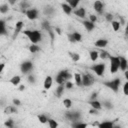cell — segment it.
<instances>
[{
    "instance_id": "obj_1",
    "label": "cell",
    "mask_w": 128,
    "mask_h": 128,
    "mask_svg": "<svg viewBox=\"0 0 128 128\" xmlns=\"http://www.w3.org/2000/svg\"><path fill=\"white\" fill-rule=\"evenodd\" d=\"M22 33L27 36L32 44H37L42 40V33L40 30H24Z\"/></svg>"
},
{
    "instance_id": "obj_2",
    "label": "cell",
    "mask_w": 128,
    "mask_h": 128,
    "mask_svg": "<svg viewBox=\"0 0 128 128\" xmlns=\"http://www.w3.org/2000/svg\"><path fill=\"white\" fill-rule=\"evenodd\" d=\"M121 83V79L119 77L112 79V80H108V81H103L102 84L104 86H106L107 88H109L110 90H112L114 93H118L119 91V86Z\"/></svg>"
},
{
    "instance_id": "obj_3",
    "label": "cell",
    "mask_w": 128,
    "mask_h": 128,
    "mask_svg": "<svg viewBox=\"0 0 128 128\" xmlns=\"http://www.w3.org/2000/svg\"><path fill=\"white\" fill-rule=\"evenodd\" d=\"M71 78H72V74L67 69H65L58 72V74L55 77V81L57 84H64L67 80H70Z\"/></svg>"
},
{
    "instance_id": "obj_4",
    "label": "cell",
    "mask_w": 128,
    "mask_h": 128,
    "mask_svg": "<svg viewBox=\"0 0 128 128\" xmlns=\"http://www.w3.org/2000/svg\"><path fill=\"white\" fill-rule=\"evenodd\" d=\"M89 70L93 71L97 76L99 77H102L104 75V72H105V69H106V64L105 63H98V64H93L91 66L88 67Z\"/></svg>"
},
{
    "instance_id": "obj_5",
    "label": "cell",
    "mask_w": 128,
    "mask_h": 128,
    "mask_svg": "<svg viewBox=\"0 0 128 128\" xmlns=\"http://www.w3.org/2000/svg\"><path fill=\"white\" fill-rule=\"evenodd\" d=\"M108 59L110 60V73L114 74V73H116L119 70V63H120L119 56H112V55H110Z\"/></svg>"
},
{
    "instance_id": "obj_6",
    "label": "cell",
    "mask_w": 128,
    "mask_h": 128,
    "mask_svg": "<svg viewBox=\"0 0 128 128\" xmlns=\"http://www.w3.org/2000/svg\"><path fill=\"white\" fill-rule=\"evenodd\" d=\"M20 70L22 72V74H28L29 72H31L33 70V62L30 60H26L24 62H22L20 64Z\"/></svg>"
},
{
    "instance_id": "obj_7",
    "label": "cell",
    "mask_w": 128,
    "mask_h": 128,
    "mask_svg": "<svg viewBox=\"0 0 128 128\" xmlns=\"http://www.w3.org/2000/svg\"><path fill=\"white\" fill-rule=\"evenodd\" d=\"M82 77V86L84 87H89L94 83V77L90 73H83L81 74Z\"/></svg>"
},
{
    "instance_id": "obj_8",
    "label": "cell",
    "mask_w": 128,
    "mask_h": 128,
    "mask_svg": "<svg viewBox=\"0 0 128 128\" xmlns=\"http://www.w3.org/2000/svg\"><path fill=\"white\" fill-rule=\"evenodd\" d=\"M41 26H42L43 29H45V30L48 32V34H49V36H50V38H51V42H53V41H54V37H55V32L53 31V29H52L50 23H49L47 20H44V21H42Z\"/></svg>"
},
{
    "instance_id": "obj_9",
    "label": "cell",
    "mask_w": 128,
    "mask_h": 128,
    "mask_svg": "<svg viewBox=\"0 0 128 128\" xmlns=\"http://www.w3.org/2000/svg\"><path fill=\"white\" fill-rule=\"evenodd\" d=\"M29 20H35L38 18V10L36 8H29L23 11Z\"/></svg>"
},
{
    "instance_id": "obj_10",
    "label": "cell",
    "mask_w": 128,
    "mask_h": 128,
    "mask_svg": "<svg viewBox=\"0 0 128 128\" xmlns=\"http://www.w3.org/2000/svg\"><path fill=\"white\" fill-rule=\"evenodd\" d=\"M65 118L68 120H73V121H79L81 118V113L79 111H67L65 113Z\"/></svg>"
},
{
    "instance_id": "obj_11",
    "label": "cell",
    "mask_w": 128,
    "mask_h": 128,
    "mask_svg": "<svg viewBox=\"0 0 128 128\" xmlns=\"http://www.w3.org/2000/svg\"><path fill=\"white\" fill-rule=\"evenodd\" d=\"M23 27H24L23 21H17V22H16V24H15V29H14V32H13V35H12V39H13V40L19 35L20 32H22Z\"/></svg>"
},
{
    "instance_id": "obj_12",
    "label": "cell",
    "mask_w": 128,
    "mask_h": 128,
    "mask_svg": "<svg viewBox=\"0 0 128 128\" xmlns=\"http://www.w3.org/2000/svg\"><path fill=\"white\" fill-rule=\"evenodd\" d=\"M104 6H103V3L100 1V0H96L95 2H94V4H93V8H94V10L96 11V13H98V14H102L103 13V8Z\"/></svg>"
},
{
    "instance_id": "obj_13",
    "label": "cell",
    "mask_w": 128,
    "mask_h": 128,
    "mask_svg": "<svg viewBox=\"0 0 128 128\" xmlns=\"http://www.w3.org/2000/svg\"><path fill=\"white\" fill-rule=\"evenodd\" d=\"M119 60H120V63H119V69L122 70L123 72L125 70H127L128 68V62H127V59L123 56H119Z\"/></svg>"
},
{
    "instance_id": "obj_14",
    "label": "cell",
    "mask_w": 128,
    "mask_h": 128,
    "mask_svg": "<svg viewBox=\"0 0 128 128\" xmlns=\"http://www.w3.org/2000/svg\"><path fill=\"white\" fill-rule=\"evenodd\" d=\"M72 12L74 13V15H75V16H77V17H79V18H82V19H84V18H85L86 10H85V8H83V7L77 8V9L73 10Z\"/></svg>"
},
{
    "instance_id": "obj_15",
    "label": "cell",
    "mask_w": 128,
    "mask_h": 128,
    "mask_svg": "<svg viewBox=\"0 0 128 128\" xmlns=\"http://www.w3.org/2000/svg\"><path fill=\"white\" fill-rule=\"evenodd\" d=\"M81 23H82V25L85 27V29H86L88 32L92 31V30L95 28V24H94L93 22L89 21V20H82Z\"/></svg>"
},
{
    "instance_id": "obj_16",
    "label": "cell",
    "mask_w": 128,
    "mask_h": 128,
    "mask_svg": "<svg viewBox=\"0 0 128 128\" xmlns=\"http://www.w3.org/2000/svg\"><path fill=\"white\" fill-rule=\"evenodd\" d=\"M88 104L92 108H94V109H97V110H101L102 109V103L100 101H98L97 99H95V100H89L88 101Z\"/></svg>"
},
{
    "instance_id": "obj_17",
    "label": "cell",
    "mask_w": 128,
    "mask_h": 128,
    "mask_svg": "<svg viewBox=\"0 0 128 128\" xmlns=\"http://www.w3.org/2000/svg\"><path fill=\"white\" fill-rule=\"evenodd\" d=\"M52 84H53V78H52L51 76H47V77L45 78V80H44L43 87H44L45 90H49V89L51 88Z\"/></svg>"
},
{
    "instance_id": "obj_18",
    "label": "cell",
    "mask_w": 128,
    "mask_h": 128,
    "mask_svg": "<svg viewBox=\"0 0 128 128\" xmlns=\"http://www.w3.org/2000/svg\"><path fill=\"white\" fill-rule=\"evenodd\" d=\"M94 45L96 47H99V48H105L107 45H108V40L107 39H104V38H101V39H98Z\"/></svg>"
},
{
    "instance_id": "obj_19",
    "label": "cell",
    "mask_w": 128,
    "mask_h": 128,
    "mask_svg": "<svg viewBox=\"0 0 128 128\" xmlns=\"http://www.w3.org/2000/svg\"><path fill=\"white\" fill-rule=\"evenodd\" d=\"M7 29H6V20L0 19V36L2 35H7Z\"/></svg>"
},
{
    "instance_id": "obj_20",
    "label": "cell",
    "mask_w": 128,
    "mask_h": 128,
    "mask_svg": "<svg viewBox=\"0 0 128 128\" xmlns=\"http://www.w3.org/2000/svg\"><path fill=\"white\" fill-rule=\"evenodd\" d=\"M4 113L5 114H14V113H17V108L15 105H10V106H6L4 108Z\"/></svg>"
},
{
    "instance_id": "obj_21",
    "label": "cell",
    "mask_w": 128,
    "mask_h": 128,
    "mask_svg": "<svg viewBox=\"0 0 128 128\" xmlns=\"http://www.w3.org/2000/svg\"><path fill=\"white\" fill-rule=\"evenodd\" d=\"M99 128H113L114 127V122L113 121H105L102 123H98L97 125Z\"/></svg>"
},
{
    "instance_id": "obj_22",
    "label": "cell",
    "mask_w": 128,
    "mask_h": 128,
    "mask_svg": "<svg viewBox=\"0 0 128 128\" xmlns=\"http://www.w3.org/2000/svg\"><path fill=\"white\" fill-rule=\"evenodd\" d=\"M61 8H62L63 12H64L65 14H67V15H70V14L72 13V11H73V9H72L67 3H61Z\"/></svg>"
},
{
    "instance_id": "obj_23",
    "label": "cell",
    "mask_w": 128,
    "mask_h": 128,
    "mask_svg": "<svg viewBox=\"0 0 128 128\" xmlns=\"http://www.w3.org/2000/svg\"><path fill=\"white\" fill-rule=\"evenodd\" d=\"M9 82H10L13 86H18V85L20 84V82H21V76L15 75V76H13V77L9 80Z\"/></svg>"
},
{
    "instance_id": "obj_24",
    "label": "cell",
    "mask_w": 128,
    "mask_h": 128,
    "mask_svg": "<svg viewBox=\"0 0 128 128\" xmlns=\"http://www.w3.org/2000/svg\"><path fill=\"white\" fill-rule=\"evenodd\" d=\"M73 76H74L75 84H76L78 87H81V86H82V77H81V74H80V73H75Z\"/></svg>"
},
{
    "instance_id": "obj_25",
    "label": "cell",
    "mask_w": 128,
    "mask_h": 128,
    "mask_svg": "<svg viewBox=\"0 0 128 128\" xmlns=\"http://www.w3.org/2000/svg\"><path fill=\"white\" fill-rule=\"evenodd\" d=\"M89 56H90L91 61L95 62V61L99 58V53H98V51H96V50H91V51H89Z\"/></svg>"
},
{
    "instance_id": "obj_26",
    "label": "cell",
    "mask_w": 128,
    "mask_h": 128,
    "mask_svg": "<svg viewBox=\"0 0 128 128\" xmlns=\"http://www.w3.org/2000/svg\"><path fill=\"white\" fill-rule=\"evenodd\" d=\"M54 12H55V9H54V7H52V6H46V7L43 9V13H44L45 15H48V16H51Z\"/></svg>"
},
{
    "instance_id": "obj_27",
    "label": "cell",
    "mask_w": 128,
    "mask_h": 128,
    "mask_svg": "<svg viewBox=\"0 0 128 128\" xmlns=\"http://www.w3.org/2000/svg\"><path fill=\"white\" fill-rule=\"evenodd\" d=\"M64 89H65V86L64 84H59V86L56 88V91H55V94L57 95V97H61L63 92H64Z\"/></svg>"
},
{
    "instance_id": "obj_28",
    "label": "cell",
    "mask_w": 128,
    "mask_h": 128,
    "mask_svg": "<svg viewBox=\"0 0 128 128\" xmlns=\"http://www.w3.org/2000/svg\"><path fill=\"white\" fill-rule=\"evenodd\" d=\"M80 1L81 0H66V2H67V4L74 10L75 8H77V6H78V4L80 3Z\"/></svg>"
},
{
    "instance_id": "obj_29",
    "label": "cell",
    "mask_w": 128,
    "mask_h": 128,
    "mask_svg": "<svg viewBox=\"0 0 128 128\" xmlns=\"http://www.w3.org/2000/svg\"><path fill=\"white\" fill-rule=\"evenodd\" d=\"M68 54H69L70 58L72 59V61H74V62H78V61L80 60V55H79L78 53H76V52H69Z\"/></svg>"
},
{
    "instance_id": "obj_30",
    "label": "cell",
    "mask_w": 128,
    "mask_h": 128,
    "mask_svg": "<svg viewBox=\"0 0 128 128\" xmlns=\"http://www.w3.org/2000/svg\"><path fill=\"white\" fill-rule=\"evenodd\" d=\"M20 7H21L22 9H24V10H27V9L30 8V2H29L28 0H22V2L20 3ZM24 10H23V11H24Z\"/></svg>"
},
{
    "instance_id": "obj_31",
    "label": "cell",
    "mask_w": 128,
    "mask_h": 128,
    "mask_svg": "<svg viewBox=\"0 0 128 128\" xmlns=\"http://www.w3.org/2000/svg\"><path fill=\"white\" fill-rule=\"evenodd\" d=\"M72 36H73L75 42H81V41H82V35H81L79 32H77V31L73 32V33H72Z\"/></svg>"
},
{
    "instance_id": "obj_32",
    "label": "cell",
    "mask_w": 128,
    "mask_h": 128,
    "mask_svg": "<svg viewBox=\"0 0 128 128\" xmlns=\"http://www.w3.org/2000/svg\"><path fill=\"white\" fill-rule=\"evenodd\" d=\"M111 25H112V28H113V30L115 31V32H117L119 29H120V23L118 22V21H116V20H112L111 21Z\"/></svg>"
},
{
    "instance_id": "obj_33",
    "label": "cell",
    "mask_w": 128,
    "mask_h": 128,
    "mask_svg": "<svg viewBox=\"0 0 128 128\" xmlns=\"http://www.w3.org/2000/svg\"><path fill=\"white\" fill-rule=\"evenodd\" d=\"M72 127H74V128H86L87 127V124L86 123H81V122L75 121L74 123H72Z\"/></svg>"
},
{
    "instance_id": "obj_34",
    "label": "cell",
    "mask_w": 128,
    "mask_h": 128,
    "mask_svg": "<svg viewBox=\"0 0 128 128\" xmlns=\"http://www.w3.org/2000/svg\"><path fill=\"white\" fill-rule=\"evenodd\" d=\"M9 11V5L8 4H2L0 5V13L1 14H6Z\"/></svg>"
},
{
    "instance_id": "obj_35",
    "label": "cell",
    "mask_w": 128,
    "mask_h": 128,
    "mask_svg": "<svg viewBox=\"0 0 128 128\" xmlns=\"http://www.w3.org/2000/svg\"><path fill=\"white\" fill-rule=\"evenodd\" d=\"M39 50H40V47H39L37 44H32V45L29 46V51H30L31 53H36V52H38Z\"/></svg>"
},
{
    "instance_id": "obj_36",
    "label": "cell",
    "mask_w": 128,
    "mask_h": 128,
    "mask_svg": "<svg viewBox=\"0 0 128 128\" xmlns=\"http://www.w3.org/2000/svg\"><path fill=\"white\" fill-rule=\"evenodd\" d=\"M102 105L104 106V108H106V109H108V110H110V109L113 108V104H112V102L109 101V100H104Z\"/></svg>"
},
{
    "instance_id": "obj_37",
    "label": "cell",
    "mask_w": 128,
    "mask_h": 128,
    "mask_svg": "<svg viewBox=\"0 0 128 128\" xmlns=\"http://www.w3.org/2000/svg\"><path fill=\"white\" fill-rule=\"evenodd\" d=\"M109 56H110V54H109L107 51H105V50H101V52H100V54H99V57H100L101 59H103V60L108 59Z\"/></svg>"
},
{
    "instance_id": "obj_38",
    "label": "cell",
    "mask_w": 128,
    "mask_h": 128,
    "mask_svg": "<svg viewBox=\"0 0 128 128\" xmlns=\"http://www.w3.org/2000/svg\"><path fill=\"white\" fill-rule=\"evenodd\" d=\"M63 104H64V107H66L67 109L71 108L72 107V100L69 99V98H66L63 100Z\"/></svg>"
},
{
    "instance_id": "obj_39",
    "label": "cell",
    "mask_w": 128,
    "mask_h": 128,
    "mask_svg": "<svg viewBox=\"0 0 128 128\" xmlns=\"http://www.w3.org/2000/svg\"><path fill=\"white\" fill-rule=\"evenodd\" d=\"M38 120L40 121V123L45 124V123H47L48 118L46 117V115H44V114H40V115H38Z\"/></svg>"
},
{
    "instance_id": "obj_40",
    "label": "cell",
    "mask_w": 128,
    "mask_h": 128,
    "mask_svg": "<svg viewBox=\"0 0 128 128\" xmlns=\"http://www.w3.org/2000/svg\"><path fill=\"white\" fill-rule=\"evenodd\" d=\"M47 122H48V125H49L50 128H56L58 126V123L53 119H48Z\"/></svg>"
},
{
    "instance_id": "obj_41",
    "label": "cell",
    "mask_w": 128,
    "mask_h": 128,
    "mask_svg": "<svg viewBox=\"0 0 128 128\" xmlns=\"http://www.w3.org/2000/svg\"><path fill=\"white\" fill-rule=\"evenodd\" d=\"M27 80H28V82H29L30 84H34V83L36 82V77H35V75H33V74H29L28 77H27Z\"/></svg>"
},
{
    "instance_id": "obj_42",
    "label": "cell",
    "mask_w": 128,
    "mask_h": 128,
    "mask_svg": "<svg viewBox=\"0 0 128 128\" xmlns=\"http://www.w3.org/2000/svg\"><path fill=\"white\" fill-rule=\"evenodd\" d=\"M4 125H5L6 127H8V128H13V127H14V122H13L12 119H8V120H6V121L4 122Z\"/></svg>"
},
{
    "instance_id": "obj_43",
    "label": "cell",
    "mask_w": 128,
    "mask_h": 128,
    "mask_svg": "<svg viewBox=\"0 0 128 128\" xmlns=\"http://www.w3.org/2000/svg\"><path fill=\"white\" fill-rule=\"evenodd\" d=\"M64 86H65V88H66V89H72V88H73V86H74V84H73L71 81L67 80V81L64 83Z\"/></svg>"
},
{
    "instance_id": "obj_44",
    "label": "cell",
    "mask_w": 128,
    "mask_h": 128,
    "mask_svg": "<svg viewBox=\"0 0 128 128\" xmlns=\"http://www.w3.org/2000/svg\"><path fill=\"white\" fill-rule=\"evenodd\" d=\"M123 93H124V95H128V81H126L125 83H124V85H123Z\"/></svg>"
},
{
    "instance_id": "obj_45",
    "label": "cell",
    "mask_w": 128,
    "mask_h": 128,
    "mask_svg": "<svg viewBox=\"0 0 128 128\" xmlns=\"http://www.w3.org/2000/svg\"><path fill=\"white\" fill-rule=\"evenodd\" d=\"M105 18H106V20H107V21L111 22V21L113 20V15H112V14H110V13H106V14H105Z\"/></svg>"
},
{
    "instance_id": "obj_46",
    "label": "cell",
    "mask_w": 128,
    "mask_h": 128,
    "mask_svg": "<svg viewBox=\"0 0 128 128\" xmlns=\"http://www.w3.org/2000/svg\"><path fill=\"white\" fill-rule=\"evenodd\" d=\"M89 21H91V22L95 23V22L97 21V16H96V15H94V14H91V15L89 16Z\"/></svg>"
},
{
    "instance_id": "obj_47",
    "label": "cell",
    "mask_w": 128,
    "mask_h": 128,
    "mask_svg": "<svg viewBox=\"0 0 128 128\" xmlns=\"http://www.w3.org/2000/svg\"><path fill=\"white\" fill-rule=\"evenodd\" d=\"M97 97H98V92H93V93L91 94L89 100H95V99H97Z\"/></svg>"
},
{
    "instance_id": "obj_48",
    "label": "cell",
    "mask_w": 128,
    "mask_h": 128,
    "mask_svg": "<svg viewBox=\"0 0 128 128\" xmlns=\"http://www.w3.org/2000/svg\"><path fill=\"white\" fill-rule=\"evenodd\" d=\"M98 111H99V110H97V109L91 108V109L89 110V113H90V114H92V115H97V114H98Z\"/></svg>"
},
{
    "instance_id": "obj_49",
    "label": "cell",
    "mask_w": 128,
    "mask_h": 128,
    "mask_svg": "<svg viewBox=\"0 0 128 128\" xmlns=\"http://www.w3.org/2000/svg\"><path fill=\"white\" fill-rule=\"evenodd\" d=\"M13 104L15 105V106H19V105H21V101L19 100V99H13Z\"/></svg>"
},
{
    "instance_id": "obj_50",
    "label": "cell",
    "mask_w": 128,
    "mask_h": 128,
    "mask_svg": "<svg viewBox=\"0 0 128 128\" xmlns=\"http://www.w3.org/2000/svg\"><path fill=\"white\" fill-rule=\"evenodd\" d=\"M4 68H5V63H0V79H1V73L3 72Z\"/></svg>"
},
{
    "instance_id": "obj_51",
    "label": "cell",
    "mask_w": 128,
    "mask_h": 128,
    "mask_svg": "<svg viewBox=\"0 0 128 128\" xmlns=\"http://www.w3.org/2000/svg\"><path fill=\"white\" fill-rule=\"evenodd\" d=\"M54 31H55V33H56V34L61 35V29H60L59 27H55V28H54Z\"/></svg>"
},
{
    "instance_id": "obj_52",
    "label": "cell",
    "mask_w": 128,
    "mask_h": 128,
    "mask_svg": "<svg viewBox=\"0 0 128 128\" xmlns=\"http://www.w3.org/2000/svg\"><path fill=\"white\" fill-rule=\"evenodd\" d=\"M16 2H17V0H8V4H10V5H14Z\"/></svg>"
},
{
    "instance_id": "obj_53",
    "label": "cell",
    "mask_w": 128,
    "mask_h": 128,
    "mask_svg": "<svg viewBox=\"0 0 128 128\" xmlns=\"http://www.w3.org/2000/svg\"><path fill=\"white\" fill-rule=\"evenodd\" d=\"M18 90L19 91H24L25 90V85H20L19 88H18Z\"/></svg>"
},
{
    "instance_id": "obj_54",
    "label": "cell",
    "mask_w": 128,
    "mask_h": 128,
    "mask_svg": "<svg viewBox=\"0 0 128 128\" xmlns=\"http://www.w3.org/2000/svg\"><path fill=\"white\" fill-rule=\"evenodd\" d=\"M124 73H125V78H126V80H128V71H127V70H125V71H124Z\"/></svg>"
}]
</instances>
